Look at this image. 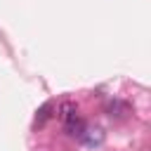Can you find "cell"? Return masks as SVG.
<instances>
[{"mask_svg": "<svg viewBox=\"0 0 151 151\" xmlns=\"http://www.w3.org/2000/svg\"><path fill=\"white\" fill-rule=\"evenodd\" d=\"M59 118L64 120V125H71L73 120L80 118V116H78V106H76L73 101H61V106H59Z\"/></svg>", "mask_w": 151, "mask_h": 151, "instance_id": "6da1fadb", "label": "cell"}, {"mask_svg": "<svg viewBox=\"0 0 151 151\" xmlns=\"http://www.w3.org/2000/svg\"><path fill=\"white\" fill-rule=\"evenodd\" d=\"M80 139H83L87 146H99V144L104 142V132H101L99 127H94V130H92V127H85V132L80 134Z\"/></svg>", "mask_w": 151, "mask_h": 151, "instance_id": "7a4b0ae2", "label": "cell"}, {"mask_svg": "<svg viewBox=\"0 0 151 151\" xmlns=\"http://www.w3.org/2000/svg\"><path fill=\"white\" fill-rule=\"evenodd\" d=\"M50 111H52V101L42 104V106H40V111H38V116H35V125H42V123L50 118Z\"/></svg>", "mask_w": 151, "mask_h": 151, "instance_id": "3957f363", "label": "cell"}]
</instances>
